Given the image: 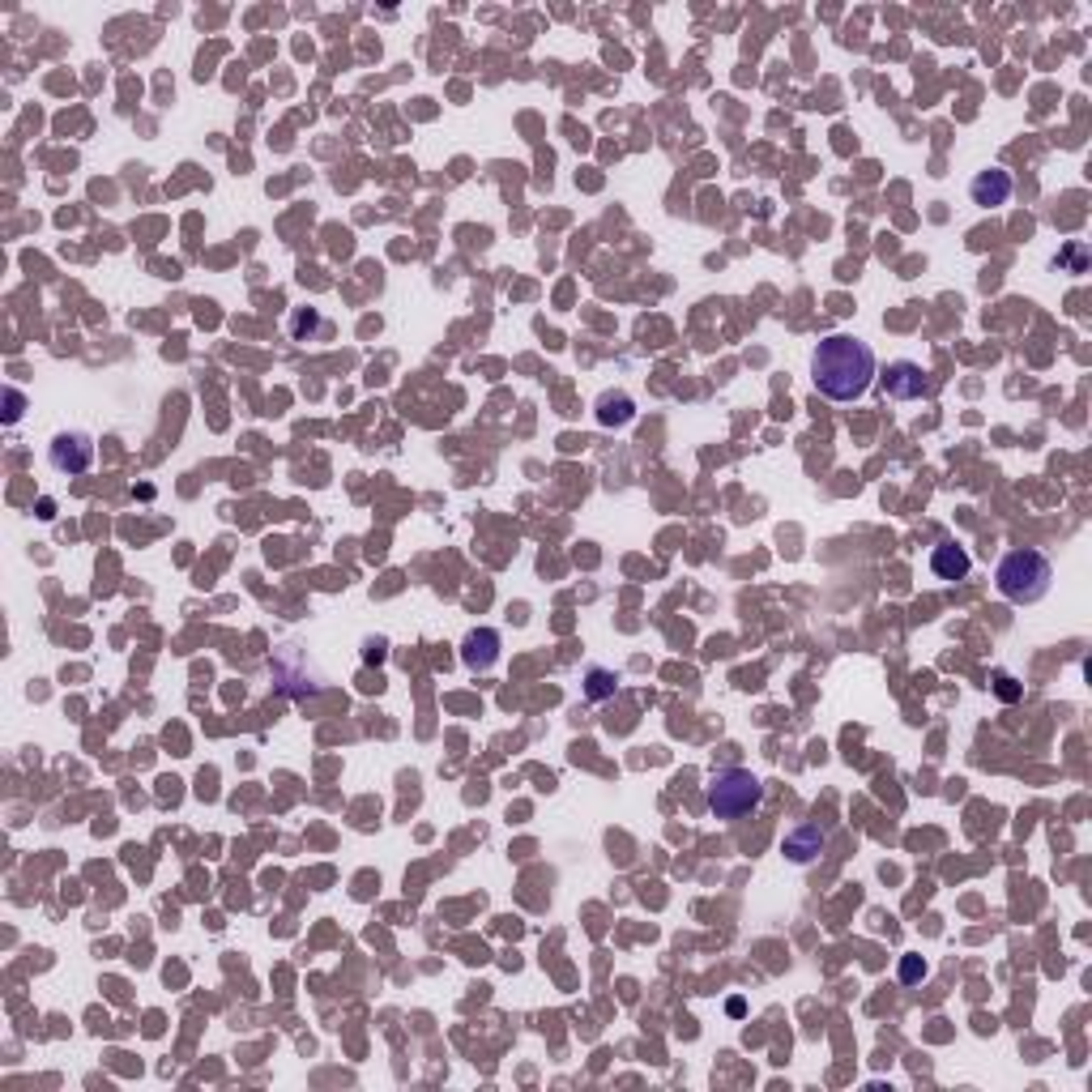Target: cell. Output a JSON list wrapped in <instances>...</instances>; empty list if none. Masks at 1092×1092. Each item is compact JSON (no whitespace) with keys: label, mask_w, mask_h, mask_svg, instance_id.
Wrapping results in <instances>:
<instances>
[{"label":"cell","mask_w":1092,"mask_h":1092,"mask_svg":"<svg viewBox=\"0 0 1092 1092\" xmlns=\"http://www.w3.org/2000/svg\"><path fill=\"white\" fill-rule=\"evenodd\" d=\"M999 696H1003V700H1015V696H1020V687H1015L1011 675H999Z\"/></svg>","instance_id":"cell-15"},{"label":"cell","mask_w":1092,"mask_h":1092,"mask_svg":"<svg viewBox=\"0 0 1092 1092\" xmlns=\"http://www.w3.org/2000/svg\"><path fill=\"white\" fill-rule=\"evenodd\" d=\"M828 845V836H824V828L820 824H798L794 832H786V840H781V850L790 854V862H816L820 858V850Z\"/></svg>","instance_id":"cell-9"},{"label":"cell","mask_w":1092,"mask_h":1092,"mask_svg":"<svg viewBox=\"0 0 1092 1092\" xmlns=\"http://www.w3.org/2000/svg\"><path fill=\"white\" fill-rule=\"evenodd\" d=\"M303 329H321V316H316V312H295L291 316V333L303 337Z\"/></svg>","instance_id":"cell-13"},{"label":"cell","mask_w":1092,"mask_h":1092,"mask_svg":"<svg viewBox=\"0 0 1092 1092\" xmlns=\"http://www.w3.org/2000/svg\"><path fill=\"white\" fill-rule=\"evenodd\" d=\"M631 414H637V406H631L627 393H607L597 402V418H602L607 427H623V422H631Z\"/></svg>","instance_id":"cell-10"},{"label":"cell","mask_w":1092,"mask_h":1092,"mask_svg":"<svg viewBox=\"0 0 1092 1092\" xmlns=\"http://www.w3.org/2000/svg\"><path fill=\"white\" fill-rule=\"evenodd\" d=\"M48 462L60 474H86L94 466V440L86 432H64L48 444Z\"/></svg>","instance_id":"cell-4"},{"label":"cell","mask_w":1092,"mask_h":1092,"mask_svg":"<svg viewBox=\"0 0 1092 1092\" xmlns=\"http://www.w3.org/2000/svg\"><path fill=\"white\" fill-rule=\"evenodd\" d=\"M922 977H926V961H922V956H905V961H901V981H905V985L922 981Z\"/></svg>","instance_id":"cell-12"},{"label":"cell","mask_w":1092,"mask_h":1092,"mask_svg":"<svg viewBox=\"0 0 1092 1092\" xmlns=\"http://www.w3.org/2000/svg\"><path fill=\"white\" fill-rule=\"evenodd\" d=\"M1011 175L1003 171V167H985V171H977L973 175V184H969V197H973V205H985V209H999V205H1007L1011 201Z\"/></svg>","instance_id":"cell-6"},{"label":"cell","mask_w":1092,"mask_h":1092,"mask_svg":"<svg viewBox=\"0 0 1092 1092\" xmlns=\"http://www.w3.org/2000/svg\"><path fill=\"white\" fill-rule=\"evenodd\" d=\"M884 389H888L892 402H918V397L931 393V384H926V376H922L918 363L901 359V363H888V372H884Z\"/></svg>","instance_id":"cell-5"},{"label":"cell","mask_w":1092,"mask_h":1092,"mask_svg":"<svg viewBox=\"0 0 1092 1092\" xmlns=\"http://www.w3.org/2000/svg\"><path fill=\"white\" fill-rule=\"evenodd\" d=\"M1050 581H1054V563L1050 555L1033 551V547H1015L999 559V568H995V585L999 593L1007 597V602L1015 607H1033L1041 602V597L1050 593Z\"/></svg>","instance_id":"cell-2"},{"label":"cell","mask_w":1092,"mask_h":1092,"mask_svg":"<svg viewBox=\"0 0 1092 1092\" xmlns=\"http://www.w3.org/2000/svg\"><path fill=\"white\" fill-rule=\"evenodd\" d=\"M462 661L470 666V671H491V666L500 661V631L496 627H474L470 637L462 641Z\"/></svg>","instance_id":"cell-7"},{"label":"cell","mask_w":1092,"mask_h":1092,"mask_svg":"<svg viewBox=\"0 0 1092 1092\" xmlns=\"http://www.w3.org/2000/svg\"><path fill=\"white\" fill-rule=\"evenodd\" d=\"M969 568H973V559H969V551L961 547V542H939L935 551H931V572L939 577V581H965L969 577Z\"/></svg>","instance_id":"cell-8"},{"label":"cell","mask_w":1092,"mask_h":1092,"mask_svg":"<svg viewBox=\"0 0 1092 1092\" xmlns=\"http://www.w3.org/2000/svg\"><path fill=\"white\" fill-rule=\"evenodd\" d=\"M5 402H9V414H5V418H9V422H18V414H22V393H18V389H9V393H5Z\"/></svg>","instance_id":"cell-14"},{"label":"cell","mask_w":1092,"mask_h":1092,"mask_svg":"<svg viewBox=\"0 0 1092 1092\" xmlns=\"http://www.w3.org/2000/svg\"><path fill=\"white\" fill-rule=\"evenodd\" d=\"M764 802V781L747 768H726L709 781V811L717 820H743Z\"/></svg>","instance_id":"cell-3"},{"label":"cell","mask_w":1092,"mask_h":1092,"mask_svg":"<svg viewBox=\"0 0 1092 1092\" xmlns=\"http://www.w3.org/2000/svg\"><path fill=\"white\" fill-rule=\"evenodd\" d=\"M619 691V679L611 671H602V666H589L585 671V696L589 700H611Z\"/></svg>","instance_id":"cell-11"},{"label":"cell","mask_w":1092,"mask_h":1092,"mask_svg":"<svg viewBox=\"0 0 1092 1092\" xmlns=\"http://www.w3.org/2000/svg\"><path fill=\"white\" fill-rule=\"evenodd\" d=\"M875 376H879L875 350L862 337H854V333L824 337L816 346V355H811V380H816L820 397H828V402H858V397H866Z\"/></svg>","instance_id":"cell-1"}]
</instances>
